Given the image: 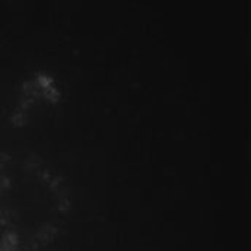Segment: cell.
Returning a JSON list of instances; mask_svg holds the SVG:
<instances>
[{
    "label": "cell",
    "instance_id": "cell-1",
    "mask_svg": "<svg viewBox=\"0 0 251 251\" xmlns=\"http://www.w3.org/2000/svg\"><path fill=\"white\" fill-rule=\"evenodd\" d=\"M28 168L32 170L49 187L51 188L54 197H56V203H57V207L60 212H67L70 209V199H69V194H67V190L63 186L62 180L54 176L49 168H46V165L41 164L40 159L37 158H29L28 159Z\"/></svg>",
    "mask_w": 251,
    "mask_h": 251
},
{
    "label": "cell",
    "instance_id": "cell-2",
    "mask_svg": "<svg viewBox=\"0 0 251 251\" xmlns=\"http://www.w3.org/2000/svg\"><path fill=\"white\" fill-rule=\"evenodd\" d=\"M57 232H59V229H57L54 225H50V226L43 228V229L37 234V237L34 238V247L47 246V244L57 235Z\"/></svg>",
    "mask_w": 251,
    "mask_h": 251
}]
</instances>
